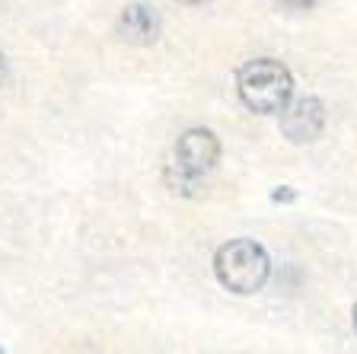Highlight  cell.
<instances>
[{
	"instance_id": "cell-5",
	"label": "cell",
	"mask_w": 357,
	"mask_h": 354,
	"mask_svg": "<svg viewBox=\"0 0 357 354\" xmlns=\"http://www.w3.org/2000/svg\"><path fill=\"white\" fill-rule=\"evenodd\" d=\"M119 36L131 45H153L160 38V16L144 3L125 7V13L119 20Z\"/></svg>"
},
{
	"instance_id": "cell-7",
	"label": "cell",
	"mask_w": 357,
	"mask_h": 354,
	"mask_svg": "<svg viewBox=\"0 0 357 354\" xmlns=\"http://www.w3.org/2000/svg\"><path fill=\"white\" fill-rule=\"evenodd\" d=\"M294 198V192H275V201H290Z\"/></svg>"
},
{
	"instance_id": "cell-8",
	"label": "cell",
	"mask_w": 357,
	"mask_h": 354,
	"mask_svg": "<svg viewBox=\"0 0 357 354\" xmlns=\"http://www.w3.org/2000/svg\"><path fill=\"white\" fill-rule=\"evenodd\" d=\"M178 3H188V7H198V3H208V0H178Z\"/></svg>"
},
{
	"instance_id": "cell-1",
	"label": "cell",
	"mask_w": 357,
	"mask_h": 354,
	"mask_svg": "<svg viewBox=\"0 0 357 354\" xmlns=\"http://www.w3.org/2000/svg\"><path fill=\"white\" fill-rule=\"evenodd\" d=\"M236 89L245 109L259 115H275L294 99V77L275 58L245 61L236 74Z\"/></svg>"
},
{
	"instance_id": "cell-9",
	"label": "cell",
	"mask_w": 357,
	"mask_h": 354,
	"mask_svg": "<svg viewBox=\"0 0 357 354\" xmlns=\"http://www.w3.org/2000/svg\"><path fill=\"white\" fill-rule=\"evenodd\" d=\"M354 332H357V303H354Z\"/></svg>"
},
{
	"instance_id": "cell-3",
	"label": "cell",
	"mask_w": 357,
	"mask_h": 354,
	"mask_svg": "<svg viewBox=\"0 0 357 354\" xmlns=\"http://www.w3.org/2000/svg\"><path fill=\"white\" fill-rule=\"evenodd\" d=\"M220 160V140L214 138V131L208 128H188L176 144V166L182 176L198 179L204 172H211Z\"/></svg>"
},
{
	"instance_id": "cell-4",
	"label": "cell",
	"mask_w": 357,
	"mask_h": 354,
	"mask_svg": "<svg viewBox=\"0 0 357 354\" xmlns=\"http://www.w3.org/2000/svg\"><path fill=\"white\" fill-rule=\"evenodd\" d=\"M281 131L287 134L294 144H306V140H316L326 128V109H322L319 99L303 96V99H290L281 112Z\"/></svg>"
},
{
	"instance_id": "cell-2",
	"label": "cell",
	"mask_w": 357,
	"mask_h": 354,
	"mask_svg": "<svg viewBox=\"0 0 357 354\" xmlns=\"http://www.w3.org/2000/svg\"><path fill=\"white\" fill-rule=\"evenodd\" d=\"M214 274L230 294H255L271 274V258L255 239H230L214 256Z\"/></svg>"
},
{
	"instance_id": "cell-6",
	"label": "cell",
	"mask_w": 357,
	"mask_h": 354,
	"mask_svg": "<svg viewBox=\"0 0 357 354\" xmlns=\"http://www.w3.org/2000/svg\"><path fill=\"white\" fill-rule=\"evenodd\" d=\"M284 7H294V10H310L316 0H281Z\"/></svg>"
}]
</instances>
